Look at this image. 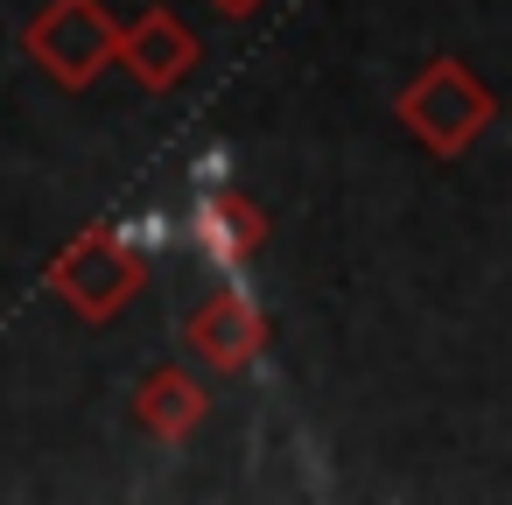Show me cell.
<instances>
[{"instance_id":"7a4b0ae2","label":"cell","mask_w":512,"mask_h":505,"mask_svg":"<svg viewBox=\"0 0 512 505\" xmlns=\"http://www.w3.org/2000/svg\"><path fill=\"white\" fill-rule=\"evenodd\" d=\"M22 50H29V64H36L50 85L85 92V85H99V78L113 71V57H120V22L106 15V0H43L36 22L22 29Z\"/></svg>"},{"instance_id":"277c9868","label":"cell","mask_w":512,"mask_h":505,"mask_svg":"<svg viewBox=\"0 0 512 505\" xmlns=\"http://www.w3.org/2000/svg\"><path fill=\"white\" fill-rule=\"evenodd\" d=\"M267 337H274V323H267V309H260L246 288H218V295H204V302L190 309V323H183L190 358H197L204 372H218V379H239L246 365H260Z\"/></svg>"},{"instance_id":"3957f363","label":"cell","mask_w":512,"mask_h":505,"mask_svg":"<svg viewBox=\"0 0 512 505\" xmlns=\"http://www.w3.org/2000/svg\"><path fill=\"white\" fill-rule=\"evenodd\" d=\"M148 288V260L134 239H120L113 225H85L57 260H50V295L64 309H78L85 323H113L134 295Z\"/></svg>"},{"instance_id":"8992f818","label":"cell","mask_w":512,"mask_h":505,"mask_svg":"<svg viewBox=\"0 0 512 505\" xmlns=\"http://www.w3.org/2000/svg\"><path fill=\"white\" fill-rule=\"evenodd\" d=\"M197 57H204L197 36H190L169 8H155V15H141L134 29H120V57H113V64H127L148 92H176V85L197 71Z\"/></svg>"},{"instance_id":"52a82bcc","label":"cell","mask_w":512,"mask_h":505,"mask_svg":"<svg viewBox=\"0 0 512 505\" xmlns=\"http://www.w3.org/2000/svg\"><path fill=\"white\" fill-rule=\"evenodd\" d=\"M204 421H211V393H204L197 372L155 365V372L134 386V428H141V435H155V442H190Z\"/></svg>"},{"instance_id":"5b68a950","label":"cell","mask_w":512,"mask_h":505,"mask_svg":"<svg viewBox=\"0 0 512 505\" xmlns=\"http://www.w3.org/2000/svg\"><path fill=\"white\" fill-rule=\"evenodd\" d=\"M183 239H190L211 267H246V260L267 246V211H260L246 190L204 183V197H197L190 218H183Z\"/></svg>"},{"instance_id":"6da1fadb","label":"cell","mask_w":512,"mask_h":505,"mask_svg":"<svg viewBox=\"0 0 512 505\" xmlns=\"http://www.w3.org/2000/svg\"><path fill=\"white\" fill-rule=\"evenodd\" d=\"M393 113L407 120V134H414L428 155H463V148H477L484 127L498 120V99H491V85H484L470 64L435 57V64H421V78L393 99Z\"/></svg>"},{"instance_id":"ba28073f","label":"cell","mask_w":512,"mask_h":505,"mask_svg":"<svg viewBox=\"0 0 512 505\" xmlns=\"http://www.w3.org/2000/svg\"><path fill=\"white\" fill-rule=\"evenodd\" d=\"M211 8H218V15H232V22H239V15H253V8H260V0H211Z\"/></svg>"}]
</instances>
